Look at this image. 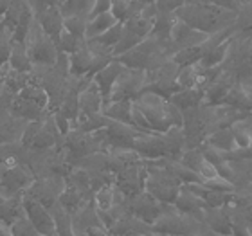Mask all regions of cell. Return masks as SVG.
Instances as JSON below:
<instances>
[{"mask_svg":"<svg viewBox=\"0 0 252 236\" xmlns=\"http://www.w3.org/2000/svg\"><path fill=\"white\" fill-rule=\"evenodd\" d=\"M94 207L95 211H110L114 207V186L112 184H106L103 188L95 189Z\"/></svg>","mask_w":252,"mask_h":236,"instance_id":"d4e9b609","label":"cell"},{"mask_svg":"<svg viewBox=\"0 0 252 236\" xmlns=\"http://www.w3.org/2000/svg\"><path fill=\"white\" fill-rule=\"evenodd\" d=\"M9 227H11V233H13V236H40L36 229H34V226L27 220L26 215L18 216V218H16V220L13 222Z\"/></svg>","mask_w":252,"mask_h":236,"instance_id":"83f0119b","label":"cell"},{"mask_svg":"<svg viewBox=\"0 0 252 236\" xmlns=\"http://www.w3.org/2000/svg\"><path fill=\"white\" fill-rule=\"evenodd\" d=\"M242 2H252V0H242Z\"/></svg>","mask_w":252,"mask_h":236,"instance_id":"74e56055","label":"cell"},{"mask_svg":"<svg viewBox=\"0 0 252 236\" xmlns=\"http://www.w3.org/2000/svg\"><path fill=\"white\" fill-rule=\"evenodd\" d=\"M175 18L184 22L194 31L213 34L225 29V24H231L236 18V13L221 9L215 4H188L175 11Z\"/></svg>","mask_w":252,"mask_h":236,"instance_id":"6da1fadb","label":"cell"},{"mask_svg":"<svg viewBox=\"0 0 252 236\" xmlns=\"http://www.w3.org/2000/svg\"><path fill=\"white\" fill-rule=\"evenodd\" d=\"M204 100V90L200 89H189V90H179L169 98V103L175 105L180 112H188L193 108H198Z\"/></svg>","mask_w":252,"mask_h":236,"instance_id":"9a60e30c","label":"cell"},{"mask_svg":"<svg viewBox=\"0 0 252 236\" xmlns=\"http://www.w3.org/2000/svg\"><path fill=\"white\" fill-rule=\"evenodd\" d=\"M54 236H56V235H54Z\"/></svg>","mask_w":252,"mask_h":236,"instance_id":"ab89813d","label":"cell"},{"mask_svg":"<svg viewBox=\"0 0 252 236\" xmlns=\"http://www.w3.org/2000/svg\"><path fill=\"white\" fill-rule=\"evenodd\" d=\"M67 184L85 193L87 189H90V173H89V169L74 168L72 171H70V175H68V182Z\"/></svg>","mask_w":252,"mask_h":236,"instance_id":"4316f807","label":"cell"},{"mask_svg":"<svg viewBox=\"0 0 252 236\" xmlns=\"http://www.w3.org/2000/svg\"><path fill=\"white\" fill-rule=\"evenodd\" d=\"M56 202H58V205H62L67 213H70V215H72L74 211H78L83 204H87L83 191H79V189L72 188V186H68V184L63 188V191L60 193Z\"/></svg>","mask_w":252,"mask_h":236,"instance_id":"44dd1931","label":"cell"},{"mask_svg":"<svg viewBox=\"0 0 252 236\" xmlns=\"http://www.w3.org/2000/svg\"><path fill=\"white\" fill-rule=\"evenodd\" d=\"M116 24H119V22L114 18V15H112L110 11L89 18L87 20V29H85V42H90V40L101 36L103 33H106L110 27L116 26Z\"/></svg>","mask_w":252,"mask_h":236,"instance_id":"5bb4252c","label":"cell"},{"mask_svg":"<svg viewBox=\"0 0 252 236\" xmlns=\"http://www.w3.org/2000/svg\"><path fill=\"white\" fill-rule=\"evenodd\" d=\"M133 105L142 112L146 117L148 125L155 134H166L169 128L184 125V116L175 105L169 103V100H164L153 92H141L133 100Z\"/></svg>","mask_w":252,"mask_h":236,"instance_id":"7a4b0ae2","label":"cell"},{"mask_svg":"<svg viewBox=\"0 0 252 236\" xmlns=\"http://www.w3.org/2000/svg\"><path fill=\"white\" fill-rule=\"evenodd\" d=\"M144 85H146V70L125 67L121 76L117 78L116 85L112 87L108 101H133L142 92Z\"/></svg>","mask_w":252,"mask_h":236,"instance_id":"3957f363","label":"cell"},{"mask_svg":"<svg viewBox=\"0 0 252 236\" xmlns=\"http://www.w3.org/2000/svg\"><path fill=\"white\" fill-rule=\"evenodd\" d=\"M40 27L54 43L58 42L60 33L63 31V16L58 7H45L40 15Z\"/></svg>","mask_w":252,"mask_h":236,"instance_id":"30bf717a","label":"cell"},{"mask_svg":"<svg viewBox=\"0 0 252 236\" xmlns=\"http://www.w3.org/2000/svg\"><path fill=\"white\" fill-rule=\"evenodd\" d=\"M9 4H11V0H0V16L5 15V11L9 9Z\"/></svg>","mask_w":252,"mask_h":236,"instance_id":"e575fe53","label":"cell"},{"mask_svg":"<svg viewBox=\"0 0 252 236\" xmlns=\"http://www.w3.org/2000/svg\"><path fill=\"white\" fill-rule=\"evenodd\" d=\"M162 236H180V235H162Z\"/></svg>","mask_w":252,"mask_h":236,"instance_id":"8d00e7d4","label":"cell"},{"mask_svg":"<svg viewBox=\"0 0 252 236\" xmlns=\"http://www.w3.org/2000/svg\"><path fill=\"white\" fill-rule=\"evenodd\" d=\"M60 134L56 125H54L53 117L47 121H42V126H40V130H38L36 137H34V141L31 144V150H49V148H53L58 144V139H60Z\"/></svg>","mask_w":252,"mask_h":236,"instance_id":"8fae6325","label":"cell"},{"mask_svg":"<svg viewBox=\"0 0 252 236\" xmlns=\"http://www.w3.org/2000/svg\"><path fill=\"white\" fill-rule=\"evenodd\" d=\"M160 202L150 197L148 193H139L135 197H131V202H130V209H131V215L139 218L141 222L148 224V226L152 227V224L158 218V215L162 213L160 209Z\"/></svg>","mask_w":252,"mask_h":236,"instance_id":"52a82bcc","label":"cell"},{"mask_svg":"<svg viewBox=\"0 0 252 236\" xmlns=\"http://www.w3.org/2000/svg\"><path fill=\"white\" fill-rule=\"evenodd\" d=\"M103 105H105V100H103V94H101L99 87L95 85L94 79H90L81 87L78 94V108H79V116H92V114H101L103 110Z\"/></svg>","mask_w":252,"mask_h":236,"instance_id":"8992f818","label":"cell"},{"mask_svg":"<svg viewBox=\"0 0 252 236\" xmlns=\"http://www.w3.org/2000/svg\"><path fill=\"white\" fill-rule=\"evenodd\" d=\"M229 128H231L232 139H234L236 148H242V150L251 148V144H252V116H245V117H242V119L234 121Z\"/></svg>","mask_w":252,"mask_h":236,"instance_id":"ac0fdd59","label":"cell"},{"mask_svg":"<svg viewBox=\"0 0 252 236\" xmlns=\"http://www.w3.org/2000/svg\"><path fill=\"white\" fill-rule=\"evenodd\" d=\"M153 4L158 15H175V11L180 9L186 0H155Z\"/></svg>","mask_w":252,"mask_h":236,"instance_id":"f546056e","label":"cell"},{"mask_svg":"<svg viewBox=\"0 0 252 236\" xmlns=\"http://www.w3.org/2000/svg\"><path fill=\"white\" fill-rule=\"evenodd\" d=\"M202 155H204V159L207 161V163H211L213 166H220L221 163H225V157H223V153L221 152H218L216 148H213V146H209V144H205L202 150Z\"/></svg>","mask_w":252,"mask_h":236,"instance_id":"4dcf8cb0","label":"cell"},{"mask_svg":"<svg viewBox=\"0 0 252 236\" xmlns=\"http://www.w3.org/2000/svg\"><path fill=\"white\" fill-rule=\"evenodd\" d=\"M32 182H34V175L24 164H18L15 168L0 169V195L2 197L24 193Z\"/></svg>","mask_w":252,"mask_h":236,"instance_id":"277c9868","label":"cell"},{"mask_svg":"<svg viewBox=\"0 0 252 236\" xmlns=\"http://www.w3.org/2000/svg\"><path fill=\"white\" fill-rule=\"evenodd\" d=\"M229 49H231V38H227V40H223L221 43H218V45H215V47H211L209 51L204 54V58L200 60L198 65L204 68L220 67L221 63L227 60V56H229Z\"/></svg>","mask_w":252,"mask_h":236,"instance_id":"d6986e66","label":"cell"},{"mask_svg":"<svg viewBox=\"0 0 252 236\" xmlns=\"http://www.w3.org/2000/svg\"><path fill=\"white\" fill-rule=\"evenodd\" d=\"M204 186L209 189V191H216V193H232V191H234V182H229V180H225V178H221V177L205 180Z\"/></svg>","mask_w":252,"mask_h":236,"instance_id":"f1b7e54d","label":"cell"},{"mask_svg":"<svg viewBox=\"0 0 252 236\" xmlns=\"http://www.w3.org/2000/svg\"><path fill=\"white\" fill-rule=\"evenodd\" d=\"M9 67L16 72L27 74L31 70L32 63L29 60V54H27V49L24 43L13 42L11 43V54H9Z\"/></svg>","mask_w":252,"mask_h":236,"instance_id":"7402d4cb","label":"cell"},{"mask_svg":"<svg viewBox=\"0 0 252 236\" xmlns=\"http://www.w3.org/2000/svg\"><path fill=\"white\" fill-rule=\"evenodd\" d=\"M251 150H252V144H251Z\"/></svg>","mask_w":252,"mask_h":236,"instance_id":"f35d334b","label":"cell"},{"mask_svg":"<svg viewBox=\"0 0 252 236\" xmlns=\"http://www.w3.org/2000/svg\"><path fill=\"white\" fill-rule=\"evenodd\" d=\"M141 236H162V235H158V233H155V231H146L144 235H141Z\"/></svg>","mask_w":252,"mask_h":236,"instance_id":"d590c367","label":"cell"},{"mask_svg":"<svg viewBox=\"0 0 252 236\" xmlns=\"http://www.w3.org/2000/svg\"><path fill=\"white\" fill-rule=\"evenodd\" d=\"M234 87V83H232L229 78H218L213 81V83L205 89V94H204V100H202V103H204L205 106H216V105H221L223 103V100L227 98V94L231 92V89Z\"/></svg>","mask_w":252,"mask_h":236,"instance_id":"7c38bea8","label":"cell"},{"mask_svg":"<svg viewBox=\"0 0 252 236\" xmlns=\"http://www.w3.org/2000/svg\"><path fill=\"white\" fill-rule=\"evenodd\" d=\"M0 236H13L11 227L7 224H4V222H0Z\"/></svg>","mask_w":252,"mask_h":236,"instance_id":"836d02e7","label":"cell"},{"mask_svg":"<svg viewBox=\"0 0 252 236\" xmlns=\"http://www.w3.org/2000/svg\"><path fill=\"white\" fill-rule=\"evenodd\" d=\"M101 114L106 119L131 126V101H108L103 105Z\"/></svg>","mask_w":252,"mask_h":236,"instance_id":"e0dca14e","label":"cell"},{"mask_svg":"<svg viewBox=\"0 0 252 236\" xmlns=\"http://www.w3.org/2000/svg\"><path fill=\"white\" fill-rule=\"evenodd\" d=\"M204 218L216 235H221V236L234 235V231H232V227H231V222H229L225 213H221L220 207H218V209H209V207H205Z\"/></svg>","mask_w":252,"mask_h":236,"instance_id":"ffe728a7","label":"cell"},{"mask_svg":"<svg viewBox=\"0 0 252 236\" xmlns=\"http://www.w3.org/2000/svg\"><path fill=\"white\" fill-rule=\"evenodd\" d=\"M24 193L13 195V197H2L0 195V222L11 226L20 215H24Z\"/></svg>","mask_w":252,"mask_h":236,"instance_id":"4fadbf2b","label":"cell"},{"mask_svg":"<svg viewBox=\"0 0 252 236\" xmlns=\"http://www.w3.org/2000/svg\"><path fill=\"white\" fill-rule=\"evenodd\" d=\"M18 96L20 98H24V100L31 101V103H34L36 106H40L42 110H45L49 106V96L47 92L43 90L42 85L34 83V81H29V83L24 87V89L18 92Z\"/></svg>","mask_w":252,"mask_h":236,"instance_id":"cb8c5ba5","label":"cell"},{"mask_svg":"<svg viewBox=\"0 0 252 236\" xmlns=\"http://www.w3.org/2000/svg\"><path fill=\"white\" fill-rule=\"evenodd\" d=\"M9 106H11V114L15 117H18V119L29 121V123H32V121H42V112H43L42 108L36 106L34 103H31V101L20 98V96H15L11 100Z\"/></svg>","mask_w":252,"mask_h":236,"instance_id":"2e32d148","label":"cell"},{"mask_svg":"<svg viewBox=\"0 0 252 236\" xmlns=\"http://www.w3.org/2000/svg\"><path fill=\"white\" fill-rule=\"evenodd\" d=\"M173 207L182 215L193 216V218H202L205 211V202L198 197H194L191 191H188L186 186H180L177 200L173 202Z\"/></svg>","mask_w":252,"mask_h":236,"instance_id":"ba28073f","label":"cell"},{"mask_svg":"<svg viewBox=\"0 0 252 236\" xmlns=\"http://www.w3.org/2000/svg\"><path fill=\"white\" fill-rule=\"evenodd\" d=\"M22 205H24V215L27 216V220L31 222L34 229L38 231L40 236H53L56 233V227H54V218L51 215V211L42 205L36 200L29 199L26 193H24V200H22Z\"/></svg>","mask_w":252,"mask_h":236,"instance_id":"5b68a950","label":"cell"},{"mask_svg":"<svg viewBox=\"0 0 252 236\" xmlns=\"http://www.w3.org/2000/svg\"><path fill=\"white\" fill-rule=\"evenodd\" d=\"M112 5V0H94V5H92V11H90L89 18L92 16H97L101 13H108Z\"/></svg>","mask_w":252,"mask_h":236,"instance_id":"d6a6232c","label":"cell"},{"mask_svg":"<svg viewBox=\"0 0 252 236\" xmlns=\"http://www.w3.org/2000/svg\"><path fill=\"white\" fill-rule=\"evenodd\" d=\"M63 29H65L68 34H72L74 38L85 42L87 18H83V16H65V18H63Z\"/></svg>","mask_w":252,"mask_h":236,"instance_id":"484cf974","label":"cell"},{"mask_svg":"<svg viewBox=\"0 0 252 236\" xmlns=\"http://www.w3.org/2000/svg\"><path fill=\"white\" fill-rule=\"evenodd\" d=\"M205 144L216 148V150L221 153H229L236 148L229 126H225V128H218L216 132H213V134L207 137V142H205Z\"/></svg>","mask_w":252,"mask_h":236,"instance_id":"603a6c76","label":"cell"},{"mask_svg":"<svg viewBox=\"0 0 252 236\" xmlns=\"http://www.w3.org/2000/svg\"><path fill=\"white\" fill-rule=\"evenodd\" d=\"M196 173H198V177L202 178V182H205V180H211V178H216V177H218L216 166H213L211 163H207L205 159H202V163H200L198 169H196Z\"/></svg>","mask_w":252,"mask_h":236,"instance_id":"1f68e13d","label":"cell"},{"mask_svg":"<svg viewBox=\"0 0 252 236\" xmlns=\"http://www.w3.org/2000/svg\"><path fill=\"white\" fill-rule=\"evenodd\" d=\"M125 70V65H121V63L117 62V60H112L108 65H105V67L101 68L99 72L95 74L94 78V81H95V85L99 87V90H101V94H103V100H105V103L108 101V96H110V90H112V87L116 85V81H117V78L121 76V72Z\"/></svg>","mask_w":252,"mask_h":236,"instance_id":"9c48e42d","label":"cell"}]
</instances>
